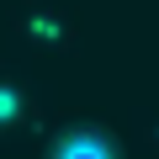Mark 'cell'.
<instances>
[{
	"label": "cell",
	"instance_id": "cell-1",
	"mask_svg": "<svg viewBox=\"0 0 159 159\" xmlns=\"http://www.w3.org/2000/svg\"><path fill=\"white\" fill-rule=\"evenodd\" d=\"M58 159H111V148H106L101 138H69V143L58 148Z\"/></svg>",
	"mask_w": 159,
	"mask_h": 159
}]
</instances>
